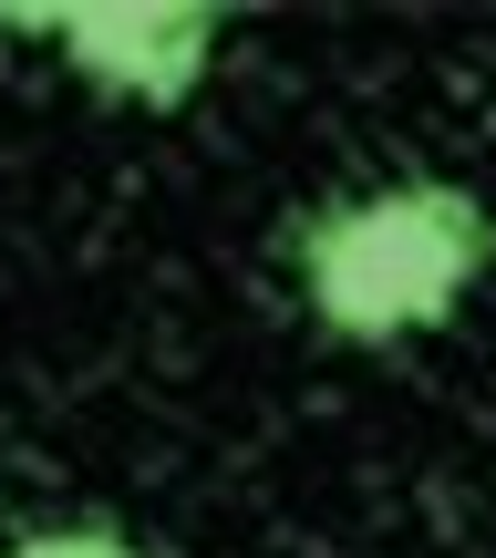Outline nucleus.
<instances>
[{"label":"nucleus","instance_id":"f257e3e1","mask_svg":"<svg viewBox=\"0 0 496 558\" xmlns=\"http://www.w3.org/2000/svg\"><path fill=\"white\" fill-rule=\"evenodd\" d=\"M290 269H300V311L331 341L383 352V341L445 331L476 300V279L496 269V207L456 177H394L320 207L290 239Z\"/></svg>","mask_w":496,"mask_h":558},{"label":"nucleus","instance_id":"f03ea898","mask_svg":"<svg viewBox=\"0 0 496 558\" xmlns=\"http://www.w3.org/2000/svg\"><path fill=\"white\" fill-rule=\"evenodd\" d=\"M0 21L11 32H52L62 62L94 94L145 104V114H177L207 83L218 32H228V11H207V0H62V11H0Z\"/></svg>","mask_w":496,"mask_h":558},{"label":"nucleus","instance_id":"7ed1b4c3","mask_svg":"<svg viewBox=\"0 0 496 558\" xmlns=\"http://www.w3.org/2000/svg\"><path fill=\"white\" fill-rule=\"evenodd\" d=\"M0 558H135V538H114L104 518H62V527H32V538H11Z\"/></svg>","mask_w":496,"mask_h":558}]
</instances>
